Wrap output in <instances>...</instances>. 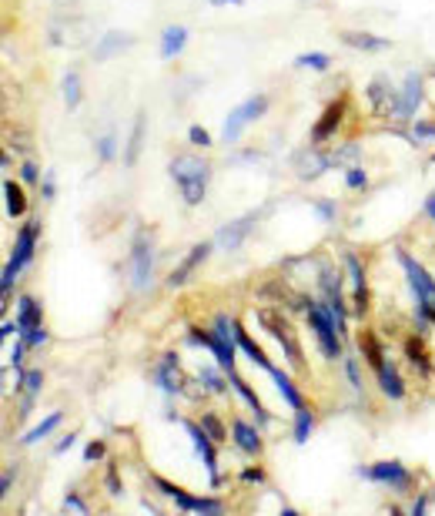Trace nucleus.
<instances>
[{
	"label": "nucleus",
	"instance_id": "052dcab7",
	"mask_svg": "<svg viewBox=\"0 0 435 516\" xmlns=\"http://www.w3.org/2000/svg\"><path fill=\"white\" fill-rule=\"evenodd\" d=\"M432 161H435V155H432Z\"/></svg>",
	"mask_w": 435,
	"mask_h": 516
},
{
	"label": "nucleus",
	"instance_id": "4468645a",
	"mask_svg": "<svg viewBox=\"0 0 435 516\" xmlns=\"http://www.w3.org/2000/svg\"><path fill=\"white\" fill-rule=\"evenodd\" d=\"M345 269L352 275V292H355V315L365 319V309H369V285H365V271H362V262L352 252L345 255Z\"/></svg>",
	"mask_w": 435,
	"mask_h": 516
},
{
	"label": "nucleus",
	"instance_id": "5701e85b",
	"mask_svg": "<svg viewBox=\"0 0 435 516\" xmlns=\"http://www.w3.org/2000/svg\"><path fill=\"white\" fill-rule=\"evenodd\" d=\"M228 382H231V389H238V396L244 399V406H248V409H255L261 423H271V416L265 413V406H261V399L255 396V389L248 386V382H244L242 375H238V373H228Z\"/></svg>",
	"mask_w": 435,
	"mask_h": 516
},
{
	"label": "nucleus",
	"instance_id": "72a5a7b5",
	"mask_svg": "<svg viewBox=\"0 0 435 516\" xmlns=\"http://www.w3.org/2000/svg\"><path fill=\"white\" fill-rule=\"evenodd\" d=\"M294 67H311V71H328L332 67V57L328 54H302V57H294Z\"/></svg>",
	"mask_w": 435,
	"mask_h": 516
},
{
	"label": "nucleus",
	"instance_id": "79ce46f5",
	"mask_svg": "<svg viewBox=\"0 0 435 516\" xmlns=\"http://www.w3.org/2000/svg\"><path fill=\"white\" fill-rule=\"evenodd\" d=\"M412 134H415L419 141H425V138H435V124H432V121H415V124H412Z\"/></svg>",
	"mask_w": 435,
	"mask_h": 516
},
{
	"label": "nucleus",
	"instance_id": "4c0bfd02",
	"mask_svg": "<svg viewBox=\"0 0 435 516\" xmlns=\"http://www.w3.org/2000/svg\"><path fill=\"white\" fill-rule=\"evenodd\" d=\"M345 184L352 188V192H362V188L369 184V175H365L362 168H348L345 171Z\"/></svg>",
	"mask_w": 435,
	"mask_h": 516
},
{
	"label": "nucleus",
	"instance_id": "9d476101",
	"mask_svg": "<svg viewBox=\"0 0 435 516\" xmlns=\"http://www.w3.org/2000/svg\"><path fill=\"white\" fill-rule=\"evenodd\" d=\"M255 221H258V211H251V215H244V218L228 221V225H221V228H218L215 245L221 248V252H238V248L244 245V238H248V232L255 228Z\"/></svg>",
	"mask_w": 435,
	"mask_h": 516
},
{
	"label": "nucleus",
	"instance_id": "c756f323",
	"mask_svg": "<svg viewBox=\"0 0 435 516\" xmlns=\"http://www.w3.org/2000/svg\"><path fill=\"white\" fill-rule=\"evenodd\" d=\"M359 348H362V356L369 359V365L375 369V373H379V369L385 365V359H382V346L375 342V336H362V339H359Z\"/></svg>",
	"mask_w": 435,
	"mask_h": 516
},
{
	"label": "nucleus",
	"instance_id": "aec40b11",
	"mask_svg": "<svg viewBox=\"0 0 435 516\" xmlns=\"http://www.w3.org/2000/svg\"><path fill=\"white\" fill-rule=\"evenodd\" d=\"M184 44H188V27H181V24L165 27V34H161V57H165V61L178 57V54L184 51Z\"/></svg>",
	"mask_w": 435,
	"mask_h": 516
},
{
	"label": "nucleus",
	"instance_id": "cd10ccee",
	"mask_svg": "<svg viewBox=\"0 0 435 516\" xmlns=\"http://www.w3.org/2000/svg\"><path fill=\"white\" fill-rule=\"evenodd\" d=\"M234 111L244 117V124H248V121H258V117L268 111V98H265V94H255V98H248L244 104H238Z\"/></svg>",
	"mask_w": 435,
	"mask_h": 516
},
{
	"label": "nucleus",
	"instance_id": "0eeeda50",
	"mask_svg": "<svg viewBox=\"0 0 435 516\" xmlns=\"http://www.w3.org/2000/svg\"><path fill=\"white\" fill-rule=\"evenodd\" d=\"M362 479H369V483H385V486H395V490H409V469L398 463V459H382V463L375 466H365V469H355Z\"/></svg>",
	"mask_w": 435,
	"mask_h": 516
},
{
	"label": "nucleus",
	"instance_id": "b1692460",
	"mask_svg": "<svg viewBox=\"0 0 435 516\" xmlns=\"http://www.w3.org/2000/svg\"><path fill=\"white\" fill-rule=\"evenodd\" d=\"M342 40L355 51H385L388 40L379 37V34H365V30H342Z\"/></svg>",
	"mask_w": 435,
	"mask_h": 516
},
{
	"label": "nucleus",
	"instance_id": "c85d7f7f",
	"mask_svg": "<svg viewBox=\"0 0 435 516\" xmlns=\"http://www.w3.org/2000/svg\"><path fill=\"white\" fill-rule=\"evenodd\" d=\"M61 419H64L61 413H51L47 419H44V423H40V426H34L30 433H24V446H34V442H40L44 436H51L54 429L61 426Z\"/></svg>",
	"mask_w": 435,
	"mask_h": 516
},
{
	"label": "nucleus",
	"instance_id": "58836bf2",
	"mask_svg": "<svg viewBox=\"0 0 435 516\" xmlns=\"http://www.w3.org/2000/svg\"><path fill=\"white\" fill-rule=\"evenodd\" d=\"M201 429H205V433L215 439V442H221V439H225V429H221V419H218V416H205V419H201Z\"/></svg>",
	"mask_w": 435,
	"mask_h": 516
},
{
	"label": "nucleus",
	"instance_id": "dca6fc26",
	"mask_svg": "<svg viewBox=\"0 0 435 516\" xmlns=\"http://www.w3.org/2000/svg\"><path fill=\"white\" fill-rule=\"evenodd\" d=\"M208 252H211V245H208V242H205V245H194V248H191V255L181 262V269H174L171 275H167V288H178V285L188 282V275H191V271L198 269L201 262H205Z\"/></svg>",
	"mask_w": 435,
	"mask_h": 516
},
{
	"label": "nucleus",
	"instance_id": "864d4df0",
	"mask_svg": "<svg viewBox=\"0 0 435 516\" xmlns=\"http://www.w3.org/2000/svg\"><path fill=\"white\" fill-rule=\"evenodd\" d=\"M40 192H44V198H54V175H47L40 181Z\"/></svg>",
	"mask_w": 435,
	"mask_h": 516
},
{
	"label": "nucleus",
	"instance_id": "7ed1b4c3",
	"mask_svg": "<svg viewBox=\"0 0 435 516\" xmlns=\"http://www.w3.org/2000/svg\"><path fill=\"white\" fill-rule=\"evenodd\" d=\"M395 255H398V262H402L405 275H409V285H412V295H415V305H419V315H425L429 322H435V278L412 255H405L402 248H395Z\"/></svg>",
	"mask_w": 435,
	"mask_h": 516
},
{
	"label": "nucleus",
	"instance_id": "4d7b16f0",
	"mask_svg": "<svg viewBox=\"0 0 435 516\" xmlns=\"http://www.w3.org/2000/svg\"><path fill=\"white\" fill-rule=\"evenodd\" d=\"M11 483H13V469H7V473H4V479H0V490L7 493V490H11Z\"/></svg>",
	"mask_w": 435,
	"mask_h": 516
},
{
	"label": "nucleus",
	"instance_id": "6e6552de",
	"mask_svg": "<svg viewBox=\"0 0 435 516\" xmlns=\"http://www.w3.org/2000/svg\"><path fill=\"white\" fill-rule=\"evenodd\" d=\"M157 486L174 500V506L178 510H184V513H208V516H218V513H225V506L218 503L215 496H191V493H184L181 486H171L167 479H157Z\"/></svg>",
	"mask_w": 435,
	"mask_h": 516
},
{
	"label": "nucleus",
	"instance_id": "ea45409f",
	"mask_svg": "<svg viewBox=\"0 0 435 516\" xmlns=\"http://www.w3.org/2000/svg\"><path fill=\"white\" fill-rule=\"evenodd\" d=\"M20 339H24V342H27L30 348H37V346H44V342H47V329H44V325H37V329H30V332H24Z\"/></svg>",
	"mask_w": 435,
	"mask_h": 516
},
{
	"label": "nucleus",
	"instance_id": "423d86ee",
	"mask_svg": "<svg viewBox=\"0 0 435 516\" xmlns=\"http://www.w3.org/2000/svg\"><path fill=\"white\" fill-rule=\"evenodd\" d=\"M258 322H261L271 332V336L278 339V346H282V352L288 356V362H292V365H298V369L305 365V356H302V348H298V339H294L292 325H288V319H285V315L261 312V315H258Z\"/></svg>",
	"mask_w": 435,
	"mask_h": 516
},
{
	"label": "nucleus",
	"instance_id": "4be33fe9",
	"mask_svg": "<svg viewBox=\"0 0 435 516\" xmlns=\"http://www.w3.org/2000/svg\"><path fill=\"white\" fill-rule=\"evenodd\" d=\"M234 342H238V348H242L244 356H248V359L255 362V365H261V369L268 373V369H271L268 356L261 352V346H258L255 339H251V336H248V332H244V329H242V322H234Z\"/></svg>",
	"mask_w": 435,
	"mask_h": 516
},
{
	"label": "nucleus",
	"instance_id": "c9c22d12",
	"mask_svg": "<svg viewBox=\"0 0 435 516\" xmlns=\"http://www.w3.org/2000/svg\"><path fill=\"white\" fill-rule=\"evenodd\" d=\"M40 382H44V373L40 369H30V373H24V382H20V389H27V406L34 402V396L40 392Z\"/></svg>",
	"mask_w": 435,
	"mask_h": 516
},
{
	"label": "nucleus",
	"instance_id": "a878e982",
	"mask_svg": "<svg viewBox=\"0 0 435 516\" xmlns=\"http://www.w3.org/2000/svg\"><path fill=\"white\" fill-rule=\"evenodd\" d=\"M4 201H7V215L11 218H17V215H24L27 211V198H24V192L17 188V181H4Z\"/></svg>",
	"mask_w": 435,
	"mask_h": 516
},
{
	"label": "nucleus",
	"instance_id": "412c9836",
	"mask_svg": "<svg viewBox=\"0 0 435 516\" xmlns=\"http://www.w3.org/2000/svg\"><path fill=\"white\" fill-rule=\"evenodd\" d=\"M268 375H271V382L278 386V392H282V399L288 402V406H292L294 413H298V409H305V399H302V392L294 389V382H292V379H288V375L282 373V369H278V365H271V369H268Z\"/></svg>",
	"mask_w": 435,
	"mask_h": 516
},
{
	"label": "nucleus",
	"instance_id": "49530a36",
	"mask_svg": "<svg viewBox=\"0 0 435 516\" xmlns=\"http://www.w3.org/2000/svg\"><path fill=\"white\" fill-rule=\"evenodd\" d=\"M345 375H348V382H352V386H355V389L362 386V375H359V362H355V359H348V362H345Z\"/></svg>",
	"mask_w": 435,
	"mask_h": 516
},
{
	"label": "nucleus",
	"instance_id": "de8ad7c7",
	"mask_svg": "<svg viewBox=\"0 0 435 516\" xmlns=\"http://www.w3.org/2000/svg\"><path fill=\"white\" fill-rule=\"evenodd\" d=\"M20 181H27V184L37 181V165H34V161H24V165H20Z\"/></svg>",
	"mask_w": 435,
	"mask_h": 516
},
{
	"label": "nucleus",
	"instance_id": "5fc2aeb1",
	"mask_svg": "<svg viewBox=\"0 0 435 516\" xmlns=\"http://www.w3.org/2000/svg\"><path fill=\"white\" fill-rule=\"evenodd\" d=\"M425 215H429V218L435 221V192L429 194V198H425Z\"/></svg>",
	"mask_w": 435,
	"mask_h": 516
},
{
	"label": "nucleus",
	"instance_id": "2eb2a0df",
	"mask_svg": "<svg viewBox=\"0 0 435 516\" xmlns=\"http://www.w3.org/2000/svg\"><path fill=\"white\" fill-rule=\"evenodd\" d=\"M128 44H131V34H124V30H107L97 40V47H94V61H111V57L128 51Z\"/></svg>",
	"mask_w": 435,
	"mask_h": 516
},
{
	"label": "nucleus",
	"instance_id": "bf43d9fd",
	"mask_svg": "<svg viewBox=\"0 0 435 516\" xmlns=\"http://www.w3.org/2000/svg\"><path fill=\"white\" fill-rule=\"evenodd\" d=\"M208 4H215V7H225V4H244V0H208Z\"/></svg>",
	"mask_w": 435,
	"mask_h": 516
},
{
	"label": "nucleus",
	"instance_id": "473e14b6",
	"mask_svg": "<svg viewBox=\"0 0 435 516\" xmlns=\"http://www.w3.org/2000/svg\"><path fill=\"white\" fill-rule=\"evenodd\" d=\"M64 104L71 107V111L81 104V78H77L74 71H67L64 74Z\"/></svg>",
	"mask_w": 435,
	"mask_h": 516
},
{
	"label": "nucleus",
	"instance_id": "37998d69",
	"mask_svg": "<svg viewBox=\"0 0 435 516\" xmlns=\"http://www.w3.org/2000/svg\"><path fill=\"white\" fill-rule=\"evenodd\" d=\"M104 456V442H88V450H84V463H94V459H101Z\"/></svg>",
	"mask_w": 435,
	"mask_h": 516
},
{
	"label": "nucleus",
	"instance_id": "20e7f679",
	"mask_svg": "<svg viewBox=\"0 0 435 516\" xmlns=\"http://www.w3.org/2000/svg\"><path fill=\"white\" fill-rule=\"evenodd\" d=\"M305 315H308V325H311V332L318 336L321 352H325L328 359H338V356H342V342H338V339H342V332L335 329L332 315H328V309H325V302H321V305H315V302H311Z\"/></svg>",
	"mask_w": 435,
	"mask_h": 516
},
{
	"label": "nucleus",
	"instance_id": "8fccbe9b",
	"mask_svg": "<svg viewBox=\"0 0 435 516\" xmlns=\"http://www.w3.org/2000/svg\"><path fill=\"white\" fill-rule=\"evenodd\" d=\"M315 211H318V218H325V221L335 218V205H332V201H315Z\"/></svg>",
	"mask_w": 435,
	"mask_h": 516
},
{
	"label": "nucleus",
	"instance_id": "f8f14e48",
	"mask_svg": "<svg viewBox=\"0 0 435 516\" xmlns=\"http://www.w3.org/2000/svg\"><path fill=\"white\" fill-rule=\"evenodd\" d=\"M419 104H422V78L419 74H409L402 90H398L395 104H392V115L395 117H412L419 111Z\"/></svg>",
	"mask_w": 435,
	"mask_h": 516
},
{
	"label": "nucleus",
	"instance_id": "3c124183",
	"mask_svg": "<svg viewBox=\"0 0 435 516\" xmlns=\"http://www.w3.org/2000/svg\"><path fill=\"white\" fill-rule=\"evenodd\" d=\"M242 479H244V483H248V486H255V483H258V486H261V483H265V473H261V469H244V473H242Z\"/></svg>",
	"mask_w": 435,
	"mask_h": 516
},
{
	"label": "nucleus",
	"instance_id": "6e6d98bb",
	"mask_svg": "<svg viewBox=\"0 0 435 516\" xmlns=\"http://www.w3.org/2000/svg\"><path fill=\"white\" fill-rule=\"evenodd\" d=\"M13 332H20V325H13V322H4V329H0V336H4V339H11Z\"/></svg>",
	"mask_w": 435,
	"mask_h": 516
},
{
	"label": "nucleus",
	"instance_id": "1a4fd4ad",
	"mask_svg": "<svg viewBox=\"0 0 435 516\" xmlns=\"http://www.w3.org/2000/svg\"><path fill=\"white\" fill-rule=\"evenodd\" d=\"M151 269H154V245L148 235H141L134 242V252H131V282L138 292H148L151 285Z\"/></svg>",
	"mask_w": 435,
	"mask_h": 516
},
{
	"label": "nucleus",
	"instance_id": "f257e3e1",
	"mask_svg": "<svg viewBox=\"0 0 435 516\" xmlns=\"http://www.w3.org/2000/svg\"><path fill=\"white\" fill-rule=\"evenodd\" d=\"M208 175H211V168L205 165V158H178V161H171V178L178 181L188 205H198L205 198Z\"/></svg>",
	"mask_w": 435,
	"mask_h": 516
},
{
	"label": "nucleus",
	"instance_id": "6ab92c4d",
	"mask_svg": "<svg viewBox=\"0 0 435 516\" xmlns=\"http://www.w3.org/2000/svg\"><path fill=\"white\" fill-rule=\"evenodd\" d=\"M342 111H345V104L342 101H332L328 104V111L315 121V131H311V141H325V138H332L335 128H338V121H342Z\"/></svg>",
	"mask_w": 435,
	"mask_h": 516
},
{
	"label": "nucleus",
	"instance_id": "09e8293b",
	"mask_svg": "<svg viewBox=\"0 0 435 516\" xmlns=\"http://www.w3.org/2000/svg\"><path fill=\"white\" fill-rule=\"evenodd\" d=\"M74 442H77V433H71V436H61V439H57V446H54V452H57V456H64V452L71 450Z\"/></svg>",
	"mask_w": 435,
	"mask_h": 516
},
{
	"label": "nucleus",
	"instance_id": "393cba45",
	"mask_svg": "<svg viewBox=\"0 0 435 516\" xmlns=\"http://www.w3.org/2000/svg\"><path fill=\"white\" fill-rule=\"evenodd\" d=\"M379 386H382V392L385 396H388V399H405V386H402V375L395 373V365H388V362H385L382 369H379Z\"/></svg>",
	"mask_w": 435,
	"mask_h": 516
},
{
	"label": "nucleus",
	"instance_id": "a19ab883",
	"mask_svg": "<svg viewBox=\"0 0 435 516\" xmlns=\"http://www.w3.org/2000/svg\"><path fill=\"white\" fill-rule=\"evenodd\" d=\"M188 141L198 144V148H208V144H211V138H208V131L201 128V124H191V128H188Z\"/></svg>",
	"mask_w": 435,
	"mask_h": 516
},
{
	"label": "nucleus",
	"instance_id": "13d9d810",
	"mask_svg": "<svg viewBox=\"0 0 435 516\" xmlns=\"http://www.w3.org/2000/svg\"><path fill=\"white\" fill-rule=\"evenodd\" d=\"M412 513H415V516H422V513H425V500H415V506H412Z\"/></svg>",
	"mask_w": 435,
	"mask_h": 516
},
{
	"label": "nucleus",
	"instance_id": "39448f33",
	"mask_svg": "<svg viewBox=\"0 0 435 516\" xmlns=\"http://www.w3.org/2000/svg\"><path fill=\"white\" fill-rule=\"evenodd\" d=\"M231 339H234V322L228 315H218L215 332H208V348L215 352V359L225 375L234 373V348H238V342H231Z\"/></svg>",
	"mask_w": 435,
	"mask_h": 516
},
{
	"label": "nucleus",
	"instance_id": "ddd939ff",
	"mask_svg": "<svg viewBox=\"0 0 435 516\" xmlns=\"http://www.w3.org/2000/svg\"><path fill=\"white\" fill-rule=\"evenodd\" d=\"M154 386H161L167 396H178L181 392V362H178V352H167L161 365L154 369Z\"/></svg>",
	"mask_w": 435,
	"mask_h": 516
},
{
	"label": "nucleus",
	"instance_id": "2f4dec72",
	"mask_svg": "<svg viewBox=\"0 0 435 516\" xmlns=\"http://www.w3.org/2000/svg\"><path fill=\"white\" fill-rule=\"evenodd\" d=\"M215 369H218V365H201V369H198V382H201V386H205L208 392L221 396V392H225V379H221V375H218Z\"/></svg>",
	"mask_w": 435,
	"mask_h": 516
},
{
	"label": "nucleus",
	"instance_id": "a18cd8bd",
	"mask_svg": "<svg viewBox=\"0 0 435 516\" xmlns=\"http://www.w3.org/2000/svg\"><path fill=\"white\" fill-rule=\"evenodd\" d=\"M61 510H64V513H71V510H74V513H84V516L90 513L88 506L81 503V496H67V500H64V506H61Z\"/></svg>",
	"mask_w": 435,
	"mask_h": 516
},
{
	"label": "nucleus",
	"instance_id": "f704fd0d",
	"mask_svg": "<svg viewBox=\"0 0 435 516\" xmlns=\"http://www.w3.org/2000/svg\"><path fill=\"white\" fill-rule=\"evenodd\" d=\"M242 128H244V117L238 115V111H231L228 115V121H225V131H221V138H225V141H238V138H242Z\"/></svg>",
	"mask_w": 435,
	"mask_h": 516
},
{
	"label": "nucleus",
	"instance_id": "c03bdc74",
	"mask_svg": "<svg viewBox=\"0 0 435 516\" xmlns=\"http://www.w3.org/2000/svg\"><path fill=\"white\" fill-rule=\"evenodd\" d=\"M409 359H412V362H419L422 369H429V362H425L422 348H419V339H409Z\"/></svg>",
	"mask_w": 435,
	"mask_h": 516
},
{
	"label": "nucleus",
	"instance_id": "bb28decb",
	"mask_svg": "<svg viewBox=\"0 0 435 516\" xmlns=\"http://www.w3.org/2000/svg\"><path fill=\"white\" fill-rule=\"evenodd\" d=\"M141 141H144V115H138V121H134V131H131V141H128V148H124V165H138Z\"/></svg>",
	"mask_w": 435,
	"mask_h": 516
},
{
	"label": "nucleus",
	"instance_id": "9b49d317",
	"mask_svg": "<svg viewBox=\"0 0 435 516\" xmlns=\"http://www.w3.org/2000/svg\"><path fill=\"white\" fill-rule=\"evenodd\" d=\"M184 429H188V436L194 442V452L205 459L208 473H211V486H221V469H218V456H215V446H211V436L198 423H184Z\"/></svg>",
	"mask_w": 435,
	"mask_h": 516
},
{
	"label": "nucleus",
	"instance_id": "603ef678",
	"mask_svg": "<svg viewBox=\"0 0 435 516\" xmlns=\"http://www.w3.org/2000/svg\"><path fill=\"white\" fill-rule=\"evenodd\" d=\"M107 490L114 493V496H121V483H117V473H114V469H107Z\"/></svg>",
	"mask_w": 435,
	"mask_h": 516
},
{
	"label": "nucleus",
	"instance_id": "7c9ffc66",
	"mask_svg": "<svg viewBox=\"0 0 435 516\" xmlns=\"http://www.w3.org/2000/svg\"><path fill=\"white\" fill-rule=\"evenodd\" d=\"M311 429H315V416L308 413V409H298V416H294V442L305 446L308 436H311Z\"/></svg>",
	"mask_w": 435,
	"mask_h": 516
},
{
	"label": "nucleus",
	"instance_id": "e433bc0d",
	"mask_svg": "<svg viewBox=\"0 0 435 516\" xmlns=\"http://www.w3.org/2000/svg\"><path fill=\"white\" fill-rule=\"evenodd\" d=\"M97 155H101V161H111V158L117 155V134L114 131H107L104 138H97Z\"/></svg>",
	"mask_w": 435,
	"mask_h": 516
},
{
	"label": "nucleus",
	"instance_id": "f3484780",
	"mask_svg": "<svg viewBox=\"0 0 435 516\" xmlns=\"http://www.w3.org/2000/svg\"><path fill=\"white\" fill-rule=\"evenodd\" d=\"M231 436H234V442H238V450H242L244 456H258V452H261V436H258V429L248 426L244 419H234V423H231Z\"/></svg>",
	"mask_w": 435,
	"mask_h": 516
},
{
	"label": "nucleus",
	"instance_id": "f03ea898",
	"mask_svg": "<svg viewBox=\"0 0 435 516\" xmlns=\"http://www.w3.org/2000/svg\"><path fill=\"white\" fill-rule=\"evenodd\" d=\"M37 232H40V225L37 221H27L24 228L17 232V245H13L11 252V262L4 265V278H0V292H4V302L11 298L13 292V278L20 275V271L27 269V262L34 258V245H37Z\"/></svg>",
	"mask_w": 435,
	"mask_h": 516
},
{
	"label": "nucleus",
	"instance_id": "a211bd4d",
	"mask_svg": "<svg viewBox=\"0 0 435 516\" xmlns=\"http://www.w3.org/2000/svg\"><path fill=\"white\" fill-rule=\"evenodd\" d=\"M40 319H44V309L37 305V298H30V295L17 298V325H20L17 336H24V332H30V329H37Z\"/></svg>",
	"mask_w": 435,
	"mask_h": 516
}]
</instances>
